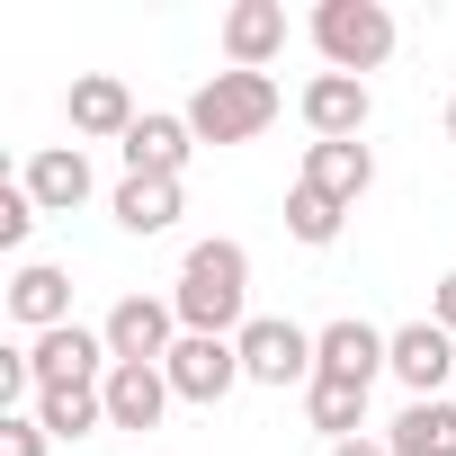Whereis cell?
I'll return each instance as SVG.
<instances>
[{
	"label": "cell",
	"mask_w": 456,
	"mask_h": 456,
	"mask_svg": "<svg viewBox=\"0 0 456 456\" xmlns=\"http://www.w3.org/2000/svg\"><path fill=\"white\" fill-rule=\"evenodd\" d=\"M170 305H179V331L242 340V322H251V251H242V242H224V233H215V242H188Z\"/></svg>",
	"instance_id": "1"
},
{
	"label": "cell",
	"mask_w": 456,
	"mask_h": 456,
	"mask_svg": "<svg viewBox=\"0 0 456 456\" xmlns=\"http://www.w3.org/2000/svg\"><path fill=\"white\" fill-rule=\"evenodd\" d=\"M278 108H287V90L269 81V72H206L197 81V99L179 108L188 126H197V143H251V134H269L278 126Z\"/></svg>",
	"instance_id": "2"
},
{
	"label": "cell",
	"mask_w": 456,
	"mask_h": 456,
	"mask_svg": "<svg viewBox=\"0 0 456 456\" xmlns=\"http://www.w3.org/2000/svg\"><path fill=\"white\" fill-rule=\"evenodd\" d=\"M314 45H322L331 72L367 81L394 54V10H385V0H314Z\"/></svg>",
	"instance_id": "3"
},
{
	"label": "cell",
	"mask_w": 456,
	"mask_h": 456,
	"mask_svg": "<svg viewBox=\"0 0 456 456\" xmlns=\"http://www.w3.org/2000/svg\"><path fill=\"white\" fill-rule=\"evenodd\" d=\"M99 340H108L117 367H161L188 331H179V305H170V296H117L108 322H99Z\"/></svg>",
	"instance_id": "4"
},
{
	"label": "cell",
	"mask_w": 456,
	"mask_h": 456,
	"mask_svg": "<svg viewBox=\"0 0 456 456\" xmlns=\"http://www.w3.org/2000/svg\"><path fill=\"white\" fill-rule=\"evenodd\" d=\"M242 385H314V331L305 322H287V314H251L242 322Z\"/></svg>",
	"instance_id": "5"
},
{
	"label": "cell",
	"mask_w": 456,
	"mask_h": 456,
	"mask_svg": "<svg viewBox=\"0 0 456 456\" xmlns=\"http://www.w3.org/2000/svg\"><path fill=\"white\" fill-rule=\"evenodd\" d=\"M385 376H394L411 403H429V394H447V376H456V340H447L438 322H403V331L385 340Z\"/></svg>",
	"instance_id": "6"
},
{
	"label": "cell",
	"mask_w": 456,
	"mask_h": 456,
	"mask_svg": "<svg viewBox=\"0 0 456 456\" xmlns=\"http://www.w3.org/2000/svg\"><path fill=\"white\" fill-rule=\"evenodd\" d=\"M161 376H170V394H179V403H224V394L242 385V349H233V340L188 331V340L161 358Z\"/></svg>",
	"instance_id": "7"
},
{
	"label": "cell",
	"mask_w": 456,
	"mask_h": 456,
	"mask_svg": "<svg viewBox=\"0 0 456 456\" xmlns=\"http://www.w3.org/2000/svg\"><path fill=\"white\" fill-rule=\"evenodd\" d=\"M63 117H72V134H81V143H126L143 108H134V90H126L117 72H81V81L63 90Z\"/></svg>",
	"instance_id": "8"
},
{
	"label": "cell",
	"mask_w": 456,
	"mask_h": 456,
	"mask_svg": "<svg viewBox=\"0 0 456 456\" xmlns=\"http://www.w3.org/2000/svg\"><path fill=\"white\" fill-rule=\"evenodd\" d=\"M296 108H305L314 143H358V134H367V117H376L367 81H349V72H314V81L296 90Z\"/></svg>",
	"instance_id": "9"
},
{
	"label": "cell",
	"mask_w": 456,
	"mask_h": 456,
	"mask_svg": "<svg viewBox=\"0 0 456 456\" xmlns=\"http://www.w3.org/2000/svg\"><path fill=\"white\" fill-rule=\"evenodd\" d=\"M117 152H126V179H179V170H188V152H197V126H188V117H170V108H143V117H134V134H126Z\"/></svg>",
	"instance_id": "10"
},
{
	"label": "cell",
	"mask_w": 456,
	"mask_h": 456,
	"mask_svg": "<svg viewBox=\"0 0 456 456\" xmlns=\"http://www.w3.org/2000/svg\"><path fill=\"white\" fill-rule=\"evenodd\" d=\"M28 367H37V394L45 385H108V340L99 331H81V322H63V331H45V340H28Z\"/></svg>",
	"instance_id": "11"
},
{
	"label": "cell",
	"mask_w": 456,
	"mask_h": 456,
	"mask_svg": "<svg viewBox=\"0 0 456 456\" xmlns=\"http://www.w3.org/2000/svg\"><path fill=\"white\" fill-rule=\"evenodd\" d=\"M385 340H394V331H376V322L340 314V322H322V331H314V376H340V385H376V376H385Z\"/></svg>",
	"instance_id": "12"
},
{
	"label": "cell",
	"mask_w": 456,
	"mask_h": 456,
	"mask_svg": "<svg viewBox=\"0 0 456 456\" xmlns=\"http://www.w3.org/2000/svg\"><path fill=\"white\" fill-rule=\"evenodd\" d=\"M287 54V10L278 0H233L224 10V63L233 72H269Z\"/></svg>",
	"instance_id": "13"
},
{
	"label": "cell",
	"mask_w": 456,
	"mask_h": 456,
	"mask_svg": "<svg viewBox=\"0 0 456 456\" xmlns=\"http://www.w3.org/2000/svg\"><path fill=\"white\" fill-rule=\"evenodd\" d=\"M19 179H28L37 215H72V206H81V197L99 188V179H90V152H81V143H45V152H28V170H19Z\"/></svg>",
	"instance_id": "14"
},
{
	"label": "cell",
	"mask_w": 456,
	"mask_h": 456,
	"mask_svg": "<svg viewBox=\"0 0 456 456\" xmlns=\"http://www.w3.org/2000/svg\"><path fill=\"white\" fill-rule=\"evenodd\" d=\"M10 322H19V331H37V340H45V331H63V322H72V278H63L54 260H28V269L10 278Z\"/></svg>",
	"instance_id": "15"
},
{
	"label": "cell",
	"mask_w": 456,
	"mask_h": 456,
	"mask_svg": "<svg viewBox=\"0 0 456 456\" xmlns=\"http://www.w3.org/2000/svg\"><path fill=\"white\" fill-rule=\"evenodd\" d=\"M305 188H322L331 206H358L367 188H376V152L367 143H305V170H296Z\"/></svg>",
	"instance_id": "16"
},
{
	"label": "cell",
	"mask_w": 456,
	"mask_h": 456,
	"mask_svg": "<svg viewBox=\"0 0 456 456\" xmlns=\"http://www.w3.org/2000/svg\"><path fill=\"white\" fill-rule=\"evenodd\" d=\"M99 394H108V429H161V411L179 403L161 367H108Z\"/></svg>",
	"instance_id": "17"
},
{
	"label": "cell",
	"mask_w": 456,
	"mask_h": 456,
	"mask_svg": "<svg viewBox=\"0 0 456 456\" xmlns=\"http://www.w3.org/2000/svg\"><path fill=\"white\" fill-rule=\"evenodd\" d=\"M385 447H394V456H456V403H447V394L403 403V411L385 420Z\"/></svg>",
	"instance_id": "18"
},
{
	"label": "cell",
	"mask_w": 456,
	"mask_h": 456,
	"mask_svg": "<svg viewBox=\"0 0 456 456\" xmlns=\"http://www.w3.org/2000/svg\"><path fill=\"white\" fill-rule=\"evenodd\" d=\"M108 215L126 224V233H170L179 224V179H117V197H108Z\"/></svg>",
	"instance_id": "19"
},
{
	"label": "cell",
	"mask_w": 456,
	"mask_h": 456,
	"mask_svg": "<svg viewBox=\"0 0 456 456\" xmlns=\"http://www.w3.org/2000/svg\"><path fill=\"white\" fill-rule=\"evenodd\" d=\"M305 420L340 447V438H367V385H340V376H314L305 385Z\"/></svg>",
	"instance_id": "20"
},
{
	"label": "cell",
	"mask_w": 456,
	"mask_h": 456,
	"mask_svg": "<svg viewBox=\"0 0 456 456\" xmlns=\"http://www.w3.org/2000/svg\"><path fill=\"white\" fill-rule=\"evenodd\" d=\"M37 420H45V438H90V429H108V394L99 385H45L37 394Z\"/></svg>",
	"instance_id": "21"
},
{
	"label": "cell",
	"mask_w": 456,
	"mask_h": 456,
	"mask_svg": "<svg viewBox=\"0 0 456 456\" xmlns=\"http://www.w3.org/2000/svg\"><path fill=\"white\" fill-rule=\"evenodd\" d=\"M340 224H349V206H331V197L305 188V179L287 188V233H296L305 251H331V242H340Z\"/></svg>",
	"instance_id": "22"
},
{
	"label": "cell",
	"mask_w": 456,
	"mask_h": 456,
	"mask_svg": "<svg viewBox=\"0 0 456 456\" xmlns=\"http://www.w3.org/2000/svg\"><path fill=\"white\" fill-rule=\"evenodd\" d=\"M28 233H37V197H28V179H10V188H0V242L19 251Z\"/></svg>",
	"instance_id": "23"
},
{
	"label": "cell",
	"mask_w": 456,
	"mask_h": 456,
	"mask_svg": "<svg viewBox=\"0 0 456 456\" xmlns=\"http://www.w3.org/2000/svg\"><path fill=\"white\" fill-rule=\"evenodd\" d=\"M54 438H45V420L37 411H0V456H45Z\"/></svg>",
	"instance_id": "24"
},
{
	"label": "cell",
	"mask_w": 456,
	"mask_h": 456,
	"mask_svg": "<svg viewBox=\"0 0 456 456\" xmlns=\"http://www.w3.org/2000/svg\"><path fill=\"white\" fill-rule=\"evenodd\" d=\"M429 322H438V331H447V340H456V269H447V278H438V296H429Z\"/></svg>",
	"instance_id": "25"
},
{
	"label": "cell",
	"mask_w": 456,
	"mask_h": 456,
	"mask_svg": "<svg viewBox=\"0 0 456 456\" xmlns=\"http://www.w3.org/2000/svg\"><path fill=\"white\" fill-rule=\"evenodd\" d=\"M322 456H394L385 438H340V447H322Z\"/></svg>",
	"instance_id": "26"
},
{
	"label": "cell",
	"mask_w": 456,
	"mask_h": 456,
	"mask_svg": "<svg viewBox=\"0 0 456 456\" xmlns=\"http://www.w3.org/2000/svg\"><path fill=\"white\" fill-rule=\"evenodd\" d=\"M447 143H456V99H447Z\"/></svg>",
	"instance_id": "27"
}]
</instances>
